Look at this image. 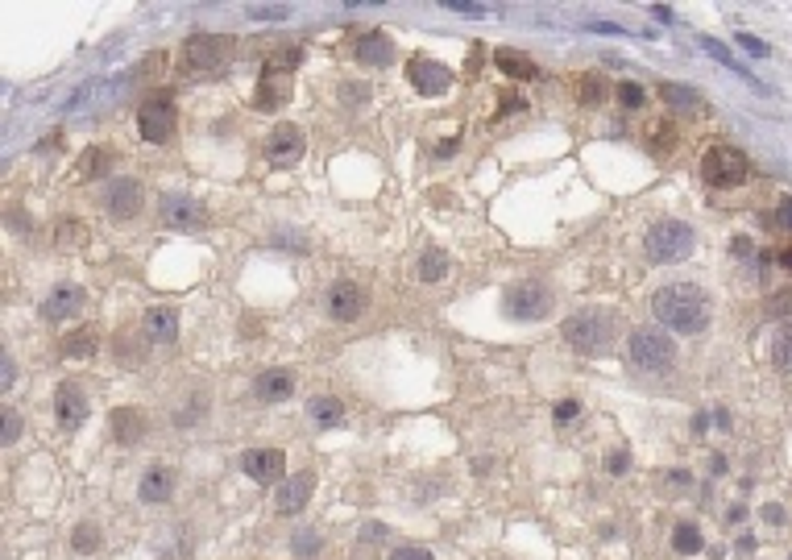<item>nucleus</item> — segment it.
Returning <instances> with one entry per match:
<instances>
[{
  "label": "nucleus",
  "mask_w": 792,
  "mask_h": 560,
  "mask_svg": "<svg viewBox=\"0 0 792 560\" xmlns=\"http://www.w3.org/2000/svg\"><path fill=\"white\" fill-rule=\"evenodd\" d=\"M652 312L655 320L672 333H701L710 324V299H705L701 286L693 283H672L660 286L652 295Z\"/></svg>",
  "instance_id": "nucleus-1"
},
{
  "label": "nucleus",
  "mask_w": 792,
  "mask_h": 560,
  "mask_svg": "<svg viewBox=\"0 0 792 560\" xmlns=\"http://www.w3.org/2000/svg\"><path fill=\"white\" fill-rule=\"evenodd\" d=\"M697 246V233L685 225V220H660V225L647 228L643 237V249L652 262L668 266V262H685Z\"/></svg>",
  "instance_id": "nucleus-2"
},
{
  "label": "nucleus",
  "mask_w": 792,
  "mask_h": 560,
  "mask_svg": "<svg viewBox=\"0 0 792 560\" xmlns=\"http://www.w3.org/2000/svg\"><path fill=\"white\" fill-rule=\"evenodd\" d=\"M552 307H556V295L544 278H518L502 295V312L510 320H544V315H552Z\"/></svg>",
  "instance_id": "nucleus-3"
},
{
  "label": "nucleus",
  "mask_w": 792,
  "mask_h": 560,
  "mask_svg": "<svg viewBox=\"0 0 792 560\" xmlns=\"http://www.w3.org/2000/svg\"><path fill=\"white\" fill-rule=\"evenodd\" d=\"M565 341L577 349V353H606L610 341H614V320L606 312H581L573 320H565Z\"/></svg>",
  "instance_id": "nucleus-4"
},
{
  "label": "nucleus",
  "mask_w": 792,
  "mask_h": 560,
  "mask_svg": "<svg viewBox=\"0 0 792 560\" xmlns=\"http://www.w3.org/2000/svg\"><path fill=\"white\" fill-rule=\"evenodd\" d=\"M701 175L710 187H739L747 183V175H751V162H747V154L739 146H710L701 158Z\"/></svg>",
  "instance_id": "nucleus-5"
},
{
  "label": "nucleus",
  "mask_w": 792,
  "mask_h": 560,
  "mask_svg": "<svg viewBox=\"0 0 792 560\" xmlns=\"http://www.w3.org/2000/svg\"><path fill=\"white\" fill-rule=\"evenodd\" d=\"M626 344H631V362L643 370H668L676 362V341L664 328H635Z\"/></svg>",
  "instance_id": "nucleus-6"
},
{
  "label": "nucleus",
  "mask_w": 792,
  "mask_h": 560,
  "mask_svg": "<svg viewBox=\"0 0 792 560\" xmlns=\"http://www.w3.org/2000/svg\"><path fill=\"white\" fill-rule=\"evenodd\" d=\"M233 42L237 38H228V34H191L183 54L196 71H220L233 59Z\"/></svg>",
  "instance_id": "nucleus-7"
},
{
  "label": "nucleus",
  "mask_w": 792,
  "mask_h": 560,
  "mask_svg": "<svg viewBox=\"0 0 792 560\" xmlns=\"http://www.w3.org/2000/svg\"><path fill=\"white\" fill-rule=\"evenodd\" d=\"M138 129L150 146H167L175 138V104H170V96H150L138 109Z\"/></svg>",
  "instance_id": "nucleus-8"
},
{
  "label": "nucleus",
  "mask_w": 792,
  "mask_h": 560,
  "mask_svg": "<svg viewBox=\"0 0 792 560\" xmlns=\"http://www.w3.org/2000/svg\"><path fill=\"white\" fill-rule=\"evenodd\" d=\"M407 79H411V88L420 92V96H444V92L452 88V71L444 67V63L428 59V54H415V59L407 63Z\"/></svg>",
  "instance_id": "nucleus-9"
},
{
  "label": "nucleus",
  "mask_w": 792,
  "mask_h": 560,
  "mask_svg": "<svg viewBox=\"0 0 792 560\" xmlns=\"http://www.w3.org/2000/svg\"><path fill=\"white\" fill-rule=\"evenodd\" d=\"M141 199H146V191L138 179H112L104 191V208L112 220H133L141 212Z\"/></svg>",
  "instance_id": "nucleus-10"
},
{
  "label": "nucleus",
  "mask_w": 792,
  "mask_h": 560,
  "mask_svg": "<svg viewBox=\"0 0 792 560\" xmlns=\"http://www.w3.org/2000/svg\"><path fill=\"white\" fill-rule=\"evenodd\" d=\"M158 212H162V225L183 228V233H191V228H204V225H208L204 204H196V199H187V196H162Z\"/></svg>",
  "instance_id": "nucleus-11"
},
{
  "label": "nucleus",
  "mask_w": 792,
  "mask_h": 560,
  "mask_svg": "<svg viewBox=\"0 0 792 560\" xmlns=\"http://www.w3.org/2000/svg\"><path fill=\"white\" fill-rule=\"evenodd\" d=\"M307 150V138L299 125H278L270 138H266V154H270V162H278V167H295L299 158H304Z\"/></svg>",
  "instance_id": "nucleus-12"
},
{
  "label": "nucleus",
  "mask_w": 792,
  "mask_h": 560,
  "mask_svg": "<svg viewBox=\"0 0 792 560\" xmlns=\"http://www.w3.org/2000/svg\"><path fill=\"white\" fill-rule=\"evenodd\" d=\"M365 312V291L353 278H336L333 283V291H328V315L333 320H357V315Z\"/></svg>",
  "instance_id": "nucleus-13"
},
{
  "label": "nucleus",
  "mask_w": 792,
  "mask_h": 560,
  "mask_svg": "<svg viewBox=\"0 0 792 560\" xmlns=\"http://www.w3.org/2000/svg\"><path fill=\"white\" fill-rule=\"evenodd\" d=\"M291 92H295V79H291V71L266 67L262 83H257V109H262V112H275V109H283L286 100H291Z\"/></svg>",
  "instance_id": "nucleus-14"
},
{
  "label": "nucleus",
  "mask_w": 792,
  "mask_h": 560,
  "mask_svg": "<svg viewBox=\"0 0 792 560\" xmlns=\"http://www.w3.org/2000/svg\"><path fill=\"white\" fill-rule=\"evenodd\" d=\"M241 469L249 473V478H254V482H278V478H283L286 473V457L278 449H249L241 457Z\"/></svg>",
  "instance_id": "nucleus-15"
},
{
  "label": "nucleus",
  "mask_w": 792,
  "mask_h": 560,
  "mask_svg": "<svg viewBox=\"0 0 792 560\" xmlns=\"http://www.w3.org/2000/svg\"><path fill=\"white\" fill-rule=\"evenodd\" d=\"M54 415H59V423L67 432H75L79 423L88 420V394L79 391L75 382H63L59 391H54Z\"/></svg>",
  "instance_id": "nucleus-16"
},
{
  "label": "nucleus",
  "mask_w": 792,
  "mask_h": 560,
  "mask_svg": "<svg viewBox=\"0 0 792 560\" xmlns=\"http://www.w3.org/2000/svg\"><path fill=\"white\" fill-rule=\"evenodd\" d=\"M312 490H315V473H307V469H299L295 478H286L283 486H278V494H275V507L283 515H295V511H304L307 507V498H312Z\"/></svg>",
  "instance_id": "nucleus-17"
},
{
  "label": "nucleus",
  "mask_w": 792,
  "mask_h": 560,
  "mask_svg": "<svg viewBox=\"0 0 792 560\" xmlns=\"http://www.w3.org/2000/svg\"><path fill=\"white\" fill-rule=\"evenodd\" d=\"M83 304H88V295H83L75 283H63V286H54L50 299L42 304V315H46V320H71V315H79Z\"/></svg>",
  "instance_id": "nucleus-18"
},
{
  "label": "nucleus",
  "mask_w": 792,
  "mask_h": 560,
  "mask_svg": "<svg viewBox=\"0 0 792 560\" xmlns=\"http://www.w3.org/2000/svg\"><path fill=\"white\" fill-rule=\"evenodd\" d=\"M141 324H146V336H150V341H158V344L179 341V312H175V307H167V304L150 307Z\"/></svg>",
  "instance_id": "nucleus-19"
},
{
  "label": "nucleus",
  "mask_w": 792,
  "mask_h": 560,
  "mask_svg": "<svg viewBox=\"0 0 792 560\" xmlns=\"http://www.w3.org/2000/svg\"><path fill=\"white\" fill-rule=\"evenodd\" d=\"M146 415H141V407H117L112 411V436H117L121 444H138L141 436H146Z\"/></svg>",
  "instance_id": "nucleus-20"
},
{
  "label": "nucleus",
  "mask_w": 792,
  "mask_h": 560,
  "mask_svg": "<svg viewBox=\"0 0 792 560\" xmlns=\"http://www.w3.org/2000/svg\"><path fill=\"white\" fill-rule=\"evenodd\" d=\"M357 59H362L365 67H386V63L394 59V42L382 30L362 34V42H357Z\"/></svg>",
  "instance_id": "nucleus-21"
},
{
  "label": "nucleus",
  "mask_w": 792,
  "mask_h": 560,
  "mask_svg": "<svg viewBox=\"0 0 792 560\" xmlns=\"http://www.w3.org/2000/svg\"><path fill=\"white\" fill-rule=\"evenodd\" d=\"M138 494H141V502H167L170 494H175V469H167V465H150Z\"/></svg>",
  "instance_id": "nucleus-22"
},
{
  "label": "nucleus",
  "mask_w": 792,
  "mask_h": 560,
  "mask_svg": "<svg viewBox=\"0 0 792 560\" xmlns=\"http://www.w3.org/2000/svg\"><path fill=\"white\" fill-rule=\"evenodd\" d=\"M291 391H295L291 370H266L262 378H257V394H262L266 403H283V399H291Z\"/></svg>",
  "instance_id": "nucleus-23"
},
{
  "label": "nucleus",
  "mask_w": 792,
  "mask_h": 560,
  "mask_svg": "<svg viewBox=\"0 0 792 560\" xmlns=\"http://www.w3.org/2000/svg\"><path fill=\"white\" fill-rule=\"evenodd\" d=\"M96 344H100L96 324H83V328H75V333L63 341V357H71V362H83V357L96 353Z\"/></svg>",
  "instance_id": "nucleus-24"
},
{
  "label": "nucleus",
  "mask_w": 792,
  "mask_h": 560,
  "mask_svg": "<svg viewBox=\"0 0 792 560\" xmlns=\"http://www.w3.org/2000/svg\"><path fill=\"white\" fill-rule=\"evenodd\" d=\"M494 63H498V71L510 79H536L539 75L536 63H531L527 54H518V50H494Z\"/></svg>",
  "instance_id": "nucleus-25"
},
{
  "label": "nucleus",
  "mask_w": 792,
  "mask_h": 560,
  "mask_svg": "<svg viewBox=\"0 0 792 560\" xmlns=\"http://www.w3.org/2000/svg\"><path fill=\"white\" fill-rule=\"evenodd\" d=\"M415 275H420V283H440V278L449 275V254H444L440 246H428V249L420 254Z\"/></svg>",
  "instance_id": "nucleus-26"
},
{
  "label": "nucleus",
  "mask_w": 792,
  "mask_h": 560,
  "mask_svg": "<svg viewBox=\"0 0 792 560\" xmlns=\"http://www.w3.org/2000/svg\"><path fill=\"white\" fill-rule=\"evenodd\" d=\"M307 415H312L320 428H336V423L344 420V403L333 399V394H315L312 403H307Z\"/></svg>",
  "instance_id": "nucleus-27"
},
{
  "label": "nucleus",
  "mask_w": 792,
  "mask_h": 560,
  "mask_svg": "<svg viewBox=\"0 0 792 560\" xmlns=\"http://www.w3.org/2000/svg\"><path fill=\"white\" fill-rule=\"evenodd\" d=\"M660 100L676 112H697L701 109V96H697L693 88H685V83H660Z\"/></svg>",
  "instance_id": "nucleus-28"
},
{
  "label": "nucleus",
  "mask_w": 792,
  "mask_h": 560,
  "mask_svg": "<svg viewBox=\"0 0 792 560\" xmlns=\"http://www.w3.org/2000/svg\"><path fill=\"white\" fill-rule=\"evenodd\" d=\"M108 167H112V154L108 150H83V158H79V167H75V175L79 179H96V175H108Z\"/></svg>",
  "instance_id": "nucleus-29"
},
{
  "label": "nucleus",
  "mask_w": 792,
  "mask_h": 560,
  "mask_svg": "<svg viewBox=\"0 0 792 560\" xmlns=\"http://www.w3.org/2000/svg\"><path fill=\"white\" fill-rule=\"evenodd\" d=\"M672 548L681 552V556H693V552H701V531H697L693 523H681V527L672 531Z\"/></svg>",
  "instance_id": "nucleus-30"
},
{
  "label": "nucleus",
  "mask_w": 792,
  "mask_h": 560,
  "mask_svg": "<svg viewBox=\"0 0 792 560\" xmlns=\"http://www.w3.org/2000/svg\"><path fill=\"white\" fill-rule=\"evenodd\" d=\"M772 362L780 365V370H792V328H780L772 341Z\"/></svg>",
  "instance_id": "nucleus-31"
},
{
  "label": "nucleus",
  "mask_w": 792,
  "mask_h": 560,
  "mask_svg": "<svg viewBox=\"0 0 792 560\" xmlns=\"http://www.w3.org/2000/svg\"><path fill=\"white\" fill-rule=\"evenodd\" d=\"M577 96H581V104H602V96H606V79L602 75H581Z\"/></svg>",
  "instance_id": "nucleus-32"
},
{
  "label": "nucleus",
  "mask_w": 792,
  "mask_h": 560,
  "mask_svg": "<svg viewBox=\"0 0 792 560\" xmlns=\"http://www.w3.org/2000/svg\"><path fill=\"white\" fill-rule=\"evenodd\" d=\"M643 100H647V92L639 88V83H631V79H626V83H618V104H623L626 112L643 109Z\"/></svg>",
  "instance_id": "nucleus-33"
},
{
  "label": "nucleus",
  "mask_w": 792,
  "mask_h": 560,
  "mask_svg": "<svg viewBox=\"0 0 792 560\" xmlns=\"http://www.w3.org/2000/svg\"><path fill=\"white\" fill-rule=\"evenodd\" d=\"M96 548H100V527L79 523V527H75V552H96Z\"/></svg>",
  "instance_id": "nucleus-34"
},
{
  "label": "nucleus",
  "mask_w": 792,
  "mask_h": 560,
  "mask_svg": "<svg viewBox=\"0 0 792 560\" xmlns=\"http://www.w3.org/2000/svg\"><path fill=\"white\" fill-rule=\"evenodd\" d=\"M626 469H631V452H626V449H614V452H610V457H606V473H614V478H623Z\"/></svg>",
  "instance_id": "nucleus-35"
},
{
  "label": "nucleus",
  "mask_w": 792,
  "mask_h": 560,
  "mask_svg": "<svg viewBox=\"0 0 792 560\" xmlns=\"http://www.w3.org/2000/svg\"><path fill=\"white\" fill-rule=\"evenodd\" d=\"M249 17H254V21H283L286 17V5H254V9H249Z\"/></svg>",
  "instance_id": "nucleus-36"
},
{
  "label": "nucleus",
  "mask_w": 792,
  "mask_h": 560,
  "mask_svg": "<svg viewBox=\"0 0 792 560\" xmlns=\"http://www.w3.org/2000/svg\"><path fill=\"white\" fill-rule=\"evenodd\" d=\"M444 9L465 13V17H481V13H486V5H478V0H444Z\"/></svg>",
  "instance_id": "nucleus-37"
},
{
  "label": "nucleus",
  "mask_w": 792,
  "mask_h": 560,
  "mask_svg": "<svg viewBox=\"0 0 792 560\" xmlns=\"http://www.w3.org/2000/svg\"><path fill=\"white\" fill-rule=\"evenodd\" d=\"M768 312L772 315H792V291H776V295L768 299Z\"/></svg>",
  "instance_id": "nucleus-38"
},
{
  "label": "nucleus",
  "mask_w": 792,
  "mask_h": 560,
  "mask_svg": "<svg viewBox=\"0 0 792 560\" xmlns=\"http://www.w3.org/2000/svg\"><path fill=\"white\" fill-rule=\"evenodd\" d=\"M391 560H436L428 548H415V544H402V548L391 552Z\"/></svg>",
  "instance_id": "nucleus-39"
},
{
  "label": "nucleus",
  "mask_w": 792,
  "mask_h": 560,
  "mask_svg": "<svg viewBox=\"0 0 792 560\" xmlns=\"http://www.w3.org/2000/svg\"><path fill=\"white\" fill-rule=\"evenodd\" d=\"M647 138H652L655 150H672V129H668V125H655Z\"/></svg>",
  "instance_id": "nucleus-40"
},
{
  "label": "nucleus",
  "mask_w": 792,
  "mask_h": 560,
  "mask_svg": "<svg viewBox=\"0 0 792 560\" xmlns=\"http://www.w3.org/2000/svg\"><path fill=\"white\" fill-rule=\"evenodd\" d=\"M577 411H581V403L577 399H565V403H556V423H568V420H577Z\"/></svg>",
  "instance_id": "nucleus-41"
},
{
  "label": "nucleus",
  "mask_w": 792,
  "mask_h": 560,
  "mask_svg": "<svg viewBox=\"0 0 792 560\" xmlns=\"http://www.w3.org/2000/svg\"><path fill=\"white\" fill-rule=\"evenodd\" d=\"M739 46H743L747 54H759V59L768 54V42H759L755 34H739Z\"/></svg>",
  "instance_id": "nucleus-42"
},
{
  "label": "nucleus",
  "mask_w": 792,
  "mask_h": 560,
  "mask_svg": "<svg viewBox=\"0 0 792 560\" xmlns=\"http://www.w3.org/2000/svg\"><path fill=\"white\" fill-rule=\"evenodd\" d=\"M17 436H21V420H17V411H5V444H17Z\"/></svg>",
  "instance_id": "nucleus-43"
},
{
  "label": "nucleus",
  "mask_w": 792,
  "mask_h": 560,
  "mask_svg": "<svg viewBox=\"0 0 792 560\" xmlns=\"http://www.w3.org/2000/svg\"><path fill=\"white\" fill-rule=\"evenodd\" d=\"M776 220H780L784 233H792V196L780 199V208H776Z\"/></svg>",
  "instance_id": "nucleus-44"
},
{
  "label": "nucleus",
  "mask_w": 792,
  "mask_h": 560,
  "mask_svg": "<svg viewBox=\"0 0 792 560\" xmlns=\"http://www.w3.org/2000/svg\"><path fill=\"white\" fill-rule=\"evenodd\" d=\"M13 378H17V365H13V357H9V353H5V378H0V386L9 391V386H13Z\"/></svg>",
  "instance_id": "nucleus-45"
},
{
  "label": "nucleus",
  "mask_w": 792,
  "mask_h": 560,
  "mask_svg": "<svg viewBox=\"0 0 792 560\" xmlns=\"http://www.w3.org/2000/svg\"><path fill=\"white\" fill-rule=\"evenodd\" d=\"M502 104H507V109H502V112H518V109H523V100H518L515 92H507V96H502Z\"/></svg>",
  "instance_id": "nucleus-46"
},
{
  "label": "nucleus",
  "mask_w": 792,
  "mask_h": 560,
  "mask_svg": "<svg viewBox=\"0 0 792 560\" xmlns=\"http://www.w3.org/2000/svg\"><path fill=\"white\" fill-rule=\"evenodd\" d=\"M763 515H768V523H784V511H780V507H768Z\"/></svg>",
  "instance_id": "nucleus-47"
},
{
  "label": "nucleus",
  "mask_w": 792,
  "mask_h": 560,
  "mask_svg": "<svg viewBox=\"0 0 792 560\" xmlns=\"http://www.w3.org/2000/svg\"><path fill=\"white\" fill-rule=\"evenodd\" d=\"M780 266H784V270H792V246L780 254Z\"/></svg>",
  "instance_id": "nucleus-48"
}]
</instances>
